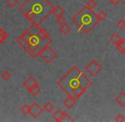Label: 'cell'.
I'll return each instance as SVG.
<instances>
[{
  "mask_svg": "<svg viewBox=\"0 0 125 122\" xmlns=\"http://www.w3.org/2000/svg\"><path fill=\"white\" fill-rule=\"evenodd\" d=\"M52 14L56 17L59 16H62L63 14H64V9H62V7L60 6V5H57V6L54 7L52 9Z\"/></svg>",
  "mask_w": 125,
  "mask_h": 122,
  "instance_id": "cell-11",
  "label": "cell"
},
{
  "mask_svg": "<svg viewBox=\"0 0 125 122\" xmlns=\"http://www.w3.org/2000/svg\"><path fill=\"white\" fill-rule=\"evenodd\" d=\"M85 70L91 76L94 77L102 70V66L99 62L96 60H91L87 65L85 66Z\"/></svg>",
  "mask_w": 125,
  "mask_h": 122,
  "instance_id": "cell-6",
  "label": "cell"
},
{
  "mask_svg": "<svg viewBox=\"0 0 125 122\" xmlns=\"http://www.w3.org/2000/svg\"><path fill=\"white\" fill-rule=\"evenodd\" d=\"M73 21L78 28V31L84 34H89L100 22L93 9L84 6L77 15L73 18Z\"/></svg>",
  "mask_w": 125,
  "mask_h": 122,
  "instance_id": "cell-4",
  "label": "cell"
},
{
  "mask_svg": "<svg viewBox=\"0 0 125 122\" xmlns=\"http://www.w3.org/2000/svg\"><path fill=\"white\" fill-rule=\"evenodd\" d=\"M115 101L117 104H118L120 107H125V92H121L120 94H118L116 97Z\"/></svg>",
  "mask_w": 125,
  "mask_h": 122,
  "instance_id": "cell-10",
  "label": "cell"
},
{
  "mask_svg": "<svg viewBox=\"0 0 125 122\" xmlns=\"http://www.w3.org/2000/svg\"><path fill=\"white\" fill-rule=\"evenodd\" d=\"M7 36H8V34L0 27V45L3 43V42L4 41L5 39H6Z\"/></svg>",
  "mask_w": 125,
  "mask_h": 122,
  "instance_id": "cell-21",
  "label": "cell"
},
{
  "mask_svg": "<svg viewBox=\"0 0 125 122\" xmlns=\"http://www.w3.org/2000/svg\"><path fill=\"white\" fill-rule=\"evenodd\" d=\"M38 36L42 40H46L48 38H50V34H49V32L45 29L40 28L38 32Z\"/></svg>",
  "mask_w": 125,
  "mask_h": 122,
  "instance_id": "cell-12",
  "label": "cell"
},
{
  "mask_svg": "<svg viewBox=\"0 0 125 122\" xmlns=\"http://www.w3.org/2000/svg\"><path fill=\"white\" fill-rule=\"evenodd\" d=\"M122 40V38H121V36H119V35L116 34V33H114V34L112 35V36L110 37V41L112 42L113 44L115 45H117L119 43H120V41Z\"/></svg>",
  "mask_w": 125,
  "mask_h": 122,
  "instance_id": "cell-16",
  "label": "cell"
},
{
  "mask_svg": "<svg viewBox=\"0 0 125 122\" xmlns=\"http://www.w3.org/2000/svg\"><path fill=\"white\" fill-rule=\"evenodd\" d=\"M28 92H29L30 94H31V96H33V97H36V96H38V94L40 92L39 85H37V86L32 87L30 88V89L28 90Z\"/></svg>",
  "mask_w": 125,
  "mask_h": 122,
  "instance_id": "cell-17",
  "label": "cell"
},
{
  "mask_svg": "<svg viewBox=\"0 0 125 122\" xmlns=\"http://www.w3.org/2000/svg\"><path fill=\"white\" fill-rule=\"evenodd\" d=\"M66 19L63 17V15L62 16H59V17H56V20H55V22L58 24V25H60V26H61V25H63V24H65L66 23Z\"/></svg>",
  "mask_w": 125,
  "mask_h": 122,
  "instance_id": "cell-25",
  "label": "cell"
},
{
  "mask_svg": "<svg viewBox=\"0 0 125 122\" xmlns=\"http://www.w3.org/2000/svg\"><path fill=\"white\" fill-rule=\"evenodd\" d=\"M43 109H44L46 112L50 113V112H52L53 109H54V105H53L50 102H48L43 105Z\"/></svg>",
  "mask_w": 125,
  "mask_h": 122,
  "instance_id": "cell-20",
  "label": "cell"
},
{
  "mask_svg": "<svg viewBox=\"0 0 125 122\" xmlns=\"http://www.w3.org/2000/svg\"><path fill=\"white\" fill-rule=\"evenodd\" d=\"M124 8H125V1L124 2Z\"/></svg>",
  "mask_w": 125,
  "mask_h": 122,
  "instance_id": "cell-30",
  "label": "cell"
},
{
  "mask_svg": "<svg viewBox=\"0 0 125 122\" xmlns=\"http://www.w3.org/2000/svg\"><path fill=\"white\" fill-rule=\"evenodd\" d=\"M64 114H65V112H63L61 109H58V110H56L55 112L53 114V118H54L55 121L61 122L62 117L64 116Z\"/></svg>",
  "mask_w": 125,
  "mask_h": 122,
  "instance_id": "cell-13",
  "label": "cell"
},
{
  "mask_svg": "<svg viewBox=\"0 0 125 122\" xmlns=\"http://www.w3.org/2000/svg\"><path fill=\"white\" fill-rule=\"evenodd\" d=\"M57 85L67 95L80 98L92 86V81L77 66H73L70 70L58 81Z\"/></svg>",
  "mask_w": 125,
  "mask_h": 122,
  "instance_id": "cell-1",
  "label": "cell"
},
{
  "mask_svg": "<svg viewBox=\"0 0 125 122\" xmlns=\"http://www.w3.org/2000/svg\"><path fill=\"white\" fill-rule=\"evenodd\" d=\"M18 1L19 0H7L6 4L8 5L10 8H14V7L18 3Z\"/></svg>",
  "mask_w": 125,
  "mask_h": 122,
  "instance_id": "cell-24",
  "label": "cell"
},
{
  "mask_svg": "<svg viewBox=\"0 0 125 122\" xmlns=\"http://www.w3.org/2000/svg\"><path fill=\"white\" fill-rule=\"evenodd\" d=\"M96 5H97V3H96L95 0H89V1H88V3H87V4H86V6H87L88 8L93 9L95 8Z\"/></svg>",
  "mask_w": 125,
  "mask_h": 122,
  "instance_id": "cell-22",
  "label": "cell"
},
{
  "mask_svg": "<svg viewBox=\"0 0 125 122\" xmlns=\"http://www.w3.org/2000/svg\"><path fill=\"white\" fill-rule=\"evenodd\" d=\"M39 29V26L32 24L26 29V31L23 34L21 35L16 39L18 44L31 58L38 57V53L40 50L45 45H50L52 42L50 37L46 40L40 39L38 36V32Z\"/></svg>",
  "mask_w": 125,
  "mask_h": 122,
  "instance_id": "cell-3",
  "label": "cell"
},
{
  "mask_svg": "<svg viewBox=\"0 0 125 122\" xmlns=\"http://www.w3.org/2000/svg\"><path fill=\"white\" fill-rule=\"evenodd\" d=\"M30 109H31V106H29L26 104H24L21 108V111L22 112V114L26 115V114H30Z\"/></svg>",
  "mask_w": 125,
  "mask_h": 122,
  "instance_id": "cell-18",
  "label": "cell"
},
{
  "mask_svg": "<svg viewBox=\"0 0 125 122\" xmlns=\"http://www.w3.org/2000/svg\"><path fill=\"white\" fill-rule=\"evenodd\" d=\"M37 85H39L38 82L37 81V80L35 79L33 76H30L27 78V80L24 82V87L26 88L27 90H29L30 88H31L32 87L37 86Z\"/></svg>",
  "mask_w": 125,
  "mask_h": 122,
  "instance_id": "cell-9",
  "label": "cell"
},
{
  "mask_svg": "<svg viewBox=\"0 0 125 122\" xmlns=\"http://www.w3.org/2000/svg\"><path fill=\"white\" fill-rule=\"evenodd\" d=\"M125 121V117L123 114H117L116 115V117H115V121H117V122H123V121Z\"/></svg>",
  "mask_w": 125,
  "mask_h": 122,
  "instance_id": "cell-28",
  "label": "cell"
},
{
  "mask_svg": "<svg viewBox=\"0 0 125 122\" xmlns=\"http://www.w3.org/2000/svg\"><path fill=\"white\" fill-rule=\"evenodd\" d=\"M124 22H125V19H124Z\"/></svg>",
  "mask_w": 125,
  "mask_h": 122,
  "instance_id": "cell-31",
  "label": "cell"
},
{
  "mask_svg": "<svg viewBox=\"0 0 125 122\" xmlns=\"http://www.w3.org/2000/svg\"><path fill=\"white\" fill-rule=\"evenodd\" d=\"M117 26L118 27L120 30H124L125 29V22L124 20H119L117 21Z\"/></svg>",
  "mask_w": 125,
  "mask_h": 122,
  "instance_id": "cell-26",
  "label": "cell"
},
{
  "mask_svg": "<svg viewBox=\"0 0 125 122\" xmlns=\"http://www.w3.org/2000/svg\"><path fill=\"white\" fill-rule=\"evenodd\" d=\"M53 8L48 0H26L19 10L28 21L40 26L52 14Z\"/></svg>",
  "mask_w": 125,
  "mask_h": 122,
  "instance_id": "cell-2",
  "label": "cell"
},
{
  "mask_svg": "<svg viewBox=\"0 0 125 122\" xmlns=\"http://www.w3.org/2000/svg\"><path fill=\"white\" fill-rule=\"evenodd\" d=\"M61 121H72V122H73V121H74V119H73V118H72L68 114L65 113L64 116H63L62 119H61Z\"/></svg>",
  "mask_w": 125,
  "mask_h": 122,
  "instance_id": "cell-27",
  "label": "cell"
},
{
  "mask_svg": "<svg viewBox=\"0 0 125 122\" xmlns=\"http://www.w3.org/2000/svg\"><path fill=\"white\" fill-rule=\"evenodd\" d=\"M38 57L47 64H50L55 58H57V53L50 45H45L38 53Z\"/></svg>",
  "mask_w": 125,
  "mask_h": 122,
  "instance_id": "cell-5",
  "label": "cell"
},
{
  "mask_svg": "<svg viewBox=\"0 0 125 122\" xmlns=\"http://www.w3.org/2000/svg\"><path fill=\"white\" fill-rule=\"evenodd\" d=\"M110 3L113 6H117V4L119 3V0H110Z\"/></svg>",
  "mask_w": 125,
  "mask_h": 122,
  "instance_id": "cell-29",
  "label": "cell"
},
{
  "mask_svg": "<svg viewBox=\"0 0 125 122\" xmlns=\"http://www.w3.org/2000/svg\"><path fill=\"white\" fill-rule=\"evenodd\" d=\"M60 31H61V34L63 35H67L70 33V31H71V28H70V26L67 25L66 23L63 24V25L60 26V28H59Z\"/></svg>",
  "mask_w": 125,
  "mask_h": 122,
  "instance_id": "cell-14",
  "label": "cell"
},
{
  "mask_svg": "<svg viewBox=\"0 0 125 122\" xmlns=\"http://www.w3.org/2000/svg\"><path fill=\"white\" fill-rule=\"evenodd\" d=\"M116 48L117 50L121 53H125V39L122 38L120 43L117 45H116Z\"/></svg>",
  "mask_w": 125,
  "mask_h": 122,
  "instance_id": "cell-15",
  "label": "cell"
},
{
  "mask_svg": "<svg viewBox=\"0 0 125 122\" xmlns=\"http://www.w3.org/2000/svg\"><path fill=\"white\" fill-rule=\"evenodd\" d=\"M76 101H77V98H75V97H73V96L68 95V97L63 101V104H64V106L67 109H71L75 105Z\"/></svg>",
  "mask_w": 125,
  "mask_h": 122,
  "instance_id": "cell-8",
  "label": "cell"
},
{
  "mask_svg": "<svg viewBox=\"0 0 125 122\" xmlns=\"http://www.w3.org/2000/svg\"><path fill=\"white\" fill-rule=\"evenodd\" d=\"M43 110H44L43 108H42L41 106H39V104H38V103L34 102L31 105V109H30V114H31L34 119H37L38 116L41 115Z\"/></svg>",
  "mask_w": 125,
  "mask_h": 122,
  "instance_id": "cell-7",
  "label": "cell"
},
{
  "mask_svg": "<svg viewBox=\"0 0 125 122\" xmlns=\"http://www.w3.org/2000/svg\"><path fill=\"white\" fill-rule=\"evenodd\" d=\"M0 76H1V77L3 78L4 81H8V80L12 76V75H11V73H10V71L3 70V72L1 73V75H0Z\"/></svg>",
  "mask_w": 125,
  "mask_h": 122,
  "instance_id": "cell-19",
  "label": "cell"
},
{
  "mask_svg": "<svg viewBox=\"0 0 125 122\" xmlns=\"http://www.w3.org/2000/svg\"><path fill=\"white\" fill-rule=\"evenodd\" d=\"M97 17L100 21H102V20H104L105 19L107 18V15L104 11H100L99 13H97Z\"/></svg>",
  "mask_w": 125,
  "mask_h": 122,
  "instance_id": "cell-23",
  "label": "cell"
}]
</instances>
